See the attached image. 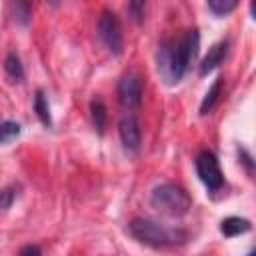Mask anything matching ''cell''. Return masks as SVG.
Masks as SVG:
<instances>
[{
    "label": "cell",
    "instance_id": "cell-7",
    "mask_svg": "<svg viewBox=\"0 0 256 256\" xmlns=\"http://www.w3.org/2000/svg\"><path fill=\"white\" fill-rule=\"evenodd\" d=\"M118 134H120V140H122V144L128 152H138L140 150L142 134H140V124H138L136 116H132V114L122 116L120 122H118Z\"/></svg>",
    "mask_w": 256,
    "mask_h": 256
},
{
    "label": "cell",
    "instance_id": "cell-18",
    "mask_svg": "<svg viewBox=\"0 0 256 256\" xmlns=\"http://www.w3.org/2000/svg\"><path fill=\"white\" fill-rule=\"evenodd\" d=\"M128 12L136 22H142L144 20V12H146V4L144 2H130L128 4Z\"/></svg>",
    "mask_w": 256,
    "mask_h": 256
},
{
    "label": "cell",
    "instance_id": "cell-8",
    "mask_svg": "<svg viewBox=\"0 0 256 256\" xmlns=\"http://www.w3.org/2000/svg\"><path fill=\"white\" fill-rule=\"evenodd\" d=\"M226 54H228V40H220V42L212 44V46L208 48V54L202 58V62H200V66H198V74H200V76H206V74H210L212 70H216V68L224 62Z\"/></svg>",
    "mask_w": 256,
    "mask_h": 256
},
{
    "label": "cell",
    "instance_id": "cell-16",
    "mask_svg": "<svg viewBox=\"0 0 256 256\" xmlns=\"http://www.w3.org/2000/svg\"><path fill=\"white\" fill-rule=\"evenodd\" d=\"M16 196H18L16 186H6V188H2V190H0V210H8V208L12 206V202L16 200Z\"/></svg>",
    "mask_w": 256,
    "mask_h": 256
},
{
    "label": "cell",
    "instance_id": "cell-13",
    "mask_svg": "<svg viewBox=\"0 0 256 256\" xmlns=\"http://www.w3.org/2000/svg\"><path fill=\"white\" fill-rule=\"evenodd\" d=\"M4 70H6V74H8L14 82H20V80L24 78V66H22L20 58H18L14 52H10V54L4 58Z\"/></svg>",
    "mask_w": 256,
    "mask_h": 256
},
{
    "label": "cell",
    "instance_id": "cell-12",
    "mask_svg": "<svg viewBox=\"0 0 256 256\" xmlns=\"http://www.w3.org/2000/svg\"><path fill=\"white\" fill-rule=\"evenodd\" d=\"M34 112H36L38 120H40L46 128H50V126H52L50 106H48V100H46V96H44V92H42V90H36V96H34Z\"/></svg>",
    "mask_w": 256,
    "mask_h": 256
},
{
    "label": "cell",
    "instance_id": "cell-17",
    "mask_svg": "<svg viewBox=\"0 0 256 256\" xmlns=\"http://www.w3.org/2000/svg\"><path fill=\"white\" fill-rule=\"evenodd\" d=\"M12 8H14V18L20 24H28L30 22V6L26 2H16V4H12Z\"/></svg>",
    "mask_w": 256,
    "mask_h": 256
},
{
    "label": "cell",
    "instance_id": "cell-14",
    "mask_svg": "<svg viewBox=\"0 0 256 256\" xmlns=\"http://www.w3.org/2000/svg\"><path fill=\"white\" fill-rule=\"evenodd\" d=\"M20 136V124L14 120H2L0 122V144H8Z\"/></svg>",
    "mask_w": 256,
    "mask_h": 256
},
{
    "label": "cell",
    "instance_id": "cell-20",
    "mask_svg": "<svg viewBox=\"0 0 256 256\" xmlns=\"http://www.w3.org/2000/svg\"><path fill=\"white\" fill-rule=\"evenodd\" d=\"M18 256H42V248L38 244H26L20 248Z\"/></svg>",
    "mask_w": 256,
    "mask_h": 256
},
{
    "label": "cell",
    "instance_id": "cell-11",
    "mask_svg": "<svg viewBox=\"0 0 256 256\" xmlns=\"http://www.w3.org/2000/svg\"><path fill=\"white\" fill-rule=\"evenodd\" d=\"M222 82H224V78H216L214 84H212V86L208 88V92L204 94V98H202V102H200V114H202V116L210 114V112L214 110V106L218 104L220 94H222Z\"/></svg>",
    "mask_w": 256,
    "mask_h": 256
},
{
    "label": "cell",
    "instance_id": "cell-4",
    "mask_svg": "<svg viewBox=\"0 0 256 256\" xmlns=\"http://www.w3.org/2000/svg\"><path fill=\"white\" fill-rule=\"evenodd\" d=\"M98 38L102 40V44L108 48V52L112 54H122L124 48V38H122V28H120V20L112 10H104L98 18Z\"/></svg>",
    "mask_w": 256,
    "mask_h": 256
},
{
    "label": "cell",
    "instance_id": "cell-19",
    "mask_svg": "<svg viewBox=\"0 0 256 256\" xmlns=\"http://www.w3.org/2000/svg\"><path fill=\"white\" fill-rule=\"evenodd\" d=\"M238 158H240V164H244L246 172L252 174V172H254V160H252V154H250L246 148H238Z\"/></svg>",
    "mask_w": 256,
    "mask_h": 256
},
{
    "label": "cell",
    "instance_id": "cell-15",
    "mask_svg": "<svg viewBox=\"0 0 256 256\" xmlns=\"http://www.w3.org/2000/svg\"><path fill=\"white\" fill-rule=\"evenodd\" d=\"M208 10L212 12V14H216V16H226L228 12H232L236 6H238V2L236 0H208Z\"/></svg>",
    "mask_w": 256,
    "mask_h": 256
},
{
    "label": "cell",
    "instance_id": "cell-9",
    "mask_svg": "<svg viewBox=\"0 0 256 256\" xmlns=\"http://www.w3.org/2000/svg\"><path fill=\"white\" fill-rule=\"evenodd\" d=\"M252 230V224L250 220L246 218H240V216H228L220 222V232L226 236V238H234V236H240V234H246Z\"/></svg>",
    "mask_w": 256,
    "mask_h": 256
},
{
    "label": "cell",
    "instance_id": "cell-5",
    "mask_svg": "<svg viewBox=\"0 0 256 256\" xmlns=\"http://www.w3.org/2000/svg\"><path fill=\"white\" fill-rule=\"evenodd\" d=\"M194 166H196V174L200 178V182L210 190V192H216L222 188L224 184V174L220 170V164H218V158L208 152V150H202L196 160H194Z\"/></svg>",
    "mask_w": 256,
    "mask_h": 256
},
{
    "label": "cell",
    "instance_id": "cell-6",
    "mask_svg": "<svg viewBox=\"0 0 256 256\" xmlns=\"http://www.w3.org/2000/svg\"><path fill=\"white\" fill-rule=\"evenodd\" d=\"M116 94H118V102L124 108L130 110V108L140 106V102H142V78L134 72L124 74L118 82Z\"/></svg>",
    "mask_w": 256,
    "mask_h": 256
},
{
    "label": "cell",
    "instance_id": "cell-21",
    "mask_svg": "<svg viewBox=\"0 0 256 256\" xmlns=\"http://www.w3.org/2000/svg\"><path fill=\"white\" fill-rule=\"evenodd\" d=\"M246 256H254V250H250V252H248V254H246Z\"/></svg>",
    "mask_w": 256,
    "mask_h": 256
},
{
    "label": "cell",
    "instance_id": "cell-1",
    "mask_svg": "<svg viewBox=\"0 0 256 256\" xmlns=\"http://www.w3.org/2000/svg\"><path fill=\"white\" fill-rule=\"evenodd\" d=\"M198 46H200V34L196 28L186 30L184 34H180L178 38L172 40H164L158 46V54H156V62H158V72L160 76L168 82H180L188 70V66L192 64V60L198 54Z\"/></svg>",
    "mask_w": 256,
    "mask_h": 256
},
{
    "label": "cell",
    "instance_id": "cell-10",
    "mask_svg": "<svg viewBox=\"0 0 256 256\" xmlns=\"http://www.w3.org/2000/svg\"><path fill=\"white\" fill-rule=\"evenodd\" d=\"M90 116H92L94 130L98 134H104L106 124H108V112H106V104H104V100L100 96L92 98V102H90Z\"/></svg>",
    "mask_w": 256,
    "mask_h": 256
},
{
    "label": "cell",
    "instance_id": "cell-3",
    "mask_svg": "<svg viewBox=\"0 0 256 256\" xmlns=\"http://www.w3.org/2000/svg\"><path fill=\"white\" fill-rule=\"evenodd\" d=\"M150 204L158 212L174 216V218L188 214V210L192 208V200H190L188 192L182 186L172 184V182L158 184L150 194Z\"/></svg>",
    "mask_w": 256,
    "mask_h": 256
},
{
    "label": "cell",
    "instance_id": "cell-2",
    "mask_svg": "<svg viewBox=\"0 0 256 256\" xmlns=\"http://www.w3.org/2000/svg\"><path fill=\"white\" fill-rule=\"evenodd\" d=\"M128 232L132 238H136L138 242L152 246V248H166V246H174V244H182L186 242L188 234L184 230H170L164 228L162 224L150 220V218H134L128 224Z\"/></svg>",
    "mask_w": 256,
    "mask_h": 256
}]
</instances>
